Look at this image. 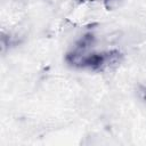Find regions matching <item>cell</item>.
I'll return each mask as SVG.
<instances>
[{
    "label": "cell",
    "mask_w": 146,
    "mask_h": 146,
    "mask_svg": "<svg viewBox=\"0 0 146 146\" xmlns=\"http://www.w3.org/2000/svg\"><path fill=\"white\" fill-rule=\"evenodd\" d=\"M92 41V35L83 36L79 43L66 55V62L80 68H90L92 71H103L121 59V54L117 50L110 51H88Z\"/></svg>",
    "instance_id": "cell-1"
},
{
    "label": "cell",
    "mask_w": 146,
    "mask_h": 146,
    "mask_svg": "<svg viewBox=\"0 0 146 146\" xmlns=\"http://www.w3.org/2000/svg\"><path fill=\"white\" fill-rule=\"evenodd\" d=\"M138 95H139V98L144 102H146V83H143L139 89H138Z\"/></svg>",
    "instance_id": "cell-2"
},
{
    "label": "cell",
    "mask_w": 146,
    "mask_h": 146,
    "mask_svg": "<svg viewBox=\"0 0 146 146\" xmlns=\"http://www.w3.org/2000/svg\"><path fill=\"white\" fill-rule=\"evenodd\" d=\"M117 0H104V3H105V6H106V8H112V6L116 2Z\"/></svg>",
    "instance_id": "cell-3"
}]
</instances>
